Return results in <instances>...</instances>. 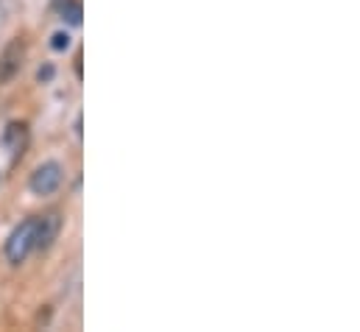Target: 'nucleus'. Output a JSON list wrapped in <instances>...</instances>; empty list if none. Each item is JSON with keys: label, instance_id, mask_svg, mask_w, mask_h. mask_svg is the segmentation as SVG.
<instances>
[{"label": "nucleus", "instance_id": "nucleus-1", "mask_svg": "<svg viewBox=\"0 0 360 332\" xmlns=\"http://www.w3.org/2000/svg\"><path fill=\"white\" fill-rule=\"evenodd\" d=\"M34 226H37V215L34 218H25L6 241V260L11 265H20L25 262V257L34 251Z\"/></svg>", "mask_w": 360, "mask_h": 332}, {"label": "nucleus", "instance_id": "nucleus-2", "mask_svg": "<svg viewBox=\"0 0 360 332\" xmlns=\"http://www.w3.org/2000/svg\"><path fill=\"white\" fill-rule=\"evenodd\" d=\"M62 179H65V167L51 160V162H42V165L31 173V181L28 184H31V193L34 196H51V193H56L62 187Z\"/></svg>", "mask_w": 360, "mask_h": 332}, {"label": "nucleus", "instance_id": "nucleus-3", "mask_svg": "<svg viewBox=\"0 0 360 332\" xmlns=\"http://www.w3.org/2000/svg\"><path fill=\"white\" fill-rule=\"evenodd\" d=\"M62 232V215L56 210L45 212V215H37V226H34V249L37 251H48L56 238Z\"/></svg>", "mask_w": 360, "mask_h": 332}, {"label": "nucleus", "instance_id": "nucleus-4", "mask_svg": "<svg viewBox=\"0 0 360 332\" xmlns=\"http://www.w3.org/2000/svg\"><path fill=\"white\" fill-rule=\"evenodd\" d=\"M22 62H25V39L22 37H14L3 53H0V84H8L20 70H22Z\"/></svg>", "mask_w": 360, "mask_h": 332}, {"label": "nucleus", "instance_id": "nucleus-5", "mask_svg": "<svg viewBox=\"0 0 360 332\" xmlns=\"http://www.w3.org/2000/svg\"><path fill=\"white\" fill-rule=\"evenodd\" d=\"M25 134H28V126L22 123V120H14V123H8L6 126V134H3V143L17 154L20 148H22V143H25Z\"/></svg>", "mask_w": 360, "mask_h": 332}, {"label": "nucleus", "instance_id": "nucleus-6", "mask_svg": "<svg viewBox=\"0 0 360 332\" xmlns=\"http://www.w3.org/2000/svg\"><path fill=\"white\" fill-rule=\"evenodd\" d=\"M70 45V37L65 34V31H59V34H53V42H51V48L53 51H65Z\"/></svg>", "mask_w": 360, "mask_h": 332}, {"label": "nucleus", "instance_id": "nucleus-7", "mask_svg": "<svg viewBox=\"0 0 360 332\" xmlns=\"http://www.w3.org/2000/svg\"><path fill=\"white\" fill-rule=\"evenodd\" d=\"M37 79H39V82H51V79H53V68L48 65L45 70H39V73H37Z\"/></svg>", "mask_w": 360, "mask_h": 332}, {"label": "nucleus", "instance_id": "nucleus-8", "mask_svg": "<svg viewBox=\"0 0 360 332\" xmlns=\"http://www.w3.org/2000/svg\"><path fill=\"white\" fill-rule=\"evenodd\" d=\"M76 76H79V79H82V76H84V73H82V53H79V56H76Z\"/></svg>", "mask_w": 360, "mask_h": 332}, {"label": "nucleus", "instance_id": "nucleus-9", "mask_svg": "<svg viewBox=\"0 0 360 332\" xmlns=\"http://www.w3.org/2000/svg\"><path fill=\"white\" fill-rule=\"evenodd\" d=\"M68 3H76V0H53V8L59 11V8H62V6H68Z\"/></svg>", "mask_w": 360, "mask_h": 332}]
</instances>
